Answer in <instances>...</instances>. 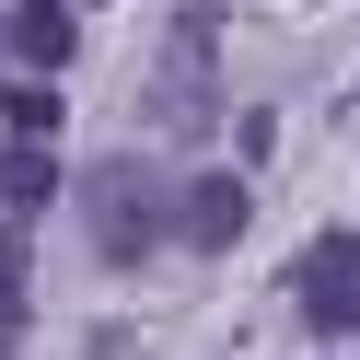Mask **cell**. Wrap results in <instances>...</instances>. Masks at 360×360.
I'll return each mask as SVG.
<instances>
[{
	"label": "cell",
	"instance_id": "ba28073f",
	"mask_svg": "<svg viewBox=\"0 0 360 360\" xmlns=\"http://www.w3.org/2000/svg\"><path fill=\"white\" fill-rule=\"evenodd\" d=\"M0 105H12V140H47V128H58V94H47V82H12Z\"/></svg>",
	"mask_w": 360,
	"mask_h": 360
},
{
	"label": "cell",
	"instance_id": "7a4b0ae2",
	"mask_svg": "<svg viewBox=\"0 0 360 360\" xmlns=\"http://www.w3.org/2000/svg\"><path fill=\"white\" fill-rule=\"evenodd\" d=\"M290 314L314 337H360V233H314L290 256Z\"/></svg>",
	"mask_w": 360,
	"mask_h": 360
},
{
	"label": "cell",
	"instance_id": "6da1fadb",
	"mask_svg": "<svg viewBox=\"0 0 360 360\" xmlns=\"http://www.w3.org/2000/svg\"><path fill=\"white\" fill-rule=\"evenodd\" d=\"M82 233H94V256H151V244H163L174 233V210H163V174H151V163H128V151H117V163H94V174H82Z\"/></svg>",
	"mask_w": 360,
	"mask_h": 360
},
{
	"label": "cell",
	"instance_id": "8992f818",
	"mask_svg": "<svg viewBox=\"0 0 360 360\" xmlns=\"http://www.w3.org/2000/svg\"><path fill=\"white\" fill-rule=\"evenodd\" d=\"M47 198H58V163H47V140H0V210H47Z\"/></svg>",
	"mask_w": 360,
	"mask_h": 360
},
{
	"label": "cell",
	"instance_id": "52a82bcc",
	"mask_svg": "<svg viewBox=\"0 0 360 360\" xmlns=\"http://www.w3.org/2000/svg\"><path fill=\"white\" fill-rule=\"evenodd\" d=\"M0 349H24V244L0 233Z\"/></svg>",
	"mask_w": 360,
	"mask_h": 360
},
{
	"label": "cell",
	"instance_id": "5b68a950",
	"mask_svg": "<svg viewBox=\"0 0 360 360\" xmlns=\"http://www.w3.org/2000/svg\"><path fill=\"white\" fill-rule=\"evenodd\" d=\"M0 35H12V58L47 82L58 58H70V0H12V12H0Z\"/></svg>",
	"mask_w": 360,
	"mask_h": 360
},
{
	"label": "cell",
	"instance_id": "277c9868",
	"mask_svg": "<svg viewBox=\"0 0 360 360\" xmlns=\"http://www.w3.org/2000/svg\"><path fill=\"white\" fill-rule=\"evenodd\" d=\"M244 210H256V198H244V174H198V186H174V233H186L198 256H221V244L244 233Z\"/></svg>",
	"mask_w": 360,
	"mask_h": 360
},
{
	"label": "cell",
	"instance_id": "3957f363",
	"mask_svg": "<svg viewBox=\"0 0 360 360\" xmlns=\"http://www.w3.org/2000/svg\"><path fill=\"white\" fill-rule=\"evenodd\" d=\"M151 105H163V128H198V117H210V0H186V24H174V58H163V82H151Z\"/></svg>",
	"mask_w": 360,
	"mask_h": 360
}]
</instances>
